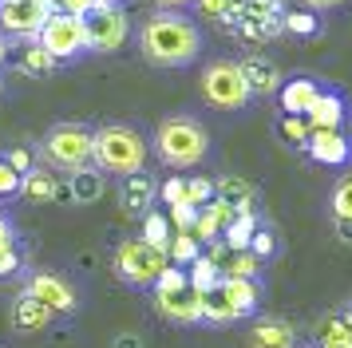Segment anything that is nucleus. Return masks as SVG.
Masks as SVG:
<instances>
[{"label":"nucleus","mask_w":352,"mask_h":348,"mask_svg":"<svg viewBox=\"0 0 352 348\" xmlns=\"http://www.w3.org/2000/svg\"><path fill=\"white\" fill-rule=\"evenodd\" d=\"M254 230H257V214H254V210H250V214H238V218L222 230L226 250H250V237H254Z\"/></svg>","instance_id":"cd10ccee"},{"label":"nucleus","mask_w":352,"mask_h":348,"mask_svg":"<svg viewBox=\"0 0 352 348\" xmlns=\"http://www.w3.org/2000/svg\"><path fill=\"white\" fill-rule=\"evenodd\" d=\"M281 32H289V36H317L320 20H317L313 8H285V16H281Z\"/></svg>","instance_id":"7c9ffc66"},{"label":"nucleus","mask_w":352,"mask_h":348,"mask_svg":"<svg viewBox=\"0 0 352 348\" xmlns=\"http://www.w3.org/2000/svg\"><path fill=\"white\" fill-rule=\"evenodd\" d=\"M56 67H60V63L52 60V56L36 44V40H32V44H20V56H16V72H20V76L44 79V76H52Z\"/></svg>","instance_id":"393cba45"},{"label":"nucleus","mask_w":352,"mask_h":348,"mask_svg":"<svg viewBox=\"0 0 352 348\" xmlns=\"http://www.w3.org/2000/svg\"><path fill=\"white\" fill-rule=\"evenodd\" d=\"M340 4H349V0H305V8H313V12H333Z\"/></svg>","instance_id":"49530a36"},{"label":"nucleus","mask_w":352,"mask_h":348,"mask_svg":"<svg viewBox=\"0 0 352 348\" xmlns=\"http://www.w3.org/2000/svg\"><path fill=\"white\" fill-rule=\"evenodd\" d=\"M8 198H20V174L0 155V202H8Z\"/></svg>","instance_id":"c9c22d12"},{"label":"nucleus","mask_w":352,"mask_h":348,"mask_svg":"<svg viewBox=\"0 0 352 348\" xmlns=\"http://www.w3.org/2000/svg\"><path fill=\"white\" fill-rule=\"evenodd\" d=\"M305 151H309V158L320 162V166H344L352 158V142H349L344 131H309Z\"/></svg>","instance_id":"4468645a"},{"label":"nucleus","mask_w":352,"mask_h":348,"mask_svg":"<svg viewBox=\"0 0 352 348\" xmlns=\"http://www.w3.org/2000/svg\"><path fill=\"white\" fill-rule=\"evenodd\" d=\"M182 285H190L186 269H182V265H166L159 273V281L151 285V289H155V293H170V289H182Z\"/></svg>","instance_id":"f704fd0d"},{"label":"nucleus","mask_w":352,"mask_h":348,"mask_svg":"<svg viewBox=\"0 0 352 348\" xmlns=\"http://www.w3.org/2000/svg\"><path fill=\"white\" fill-rule=\"evenodd\" d=\"M139 56L151 67H190L202 56V28L178 8H159L139 24Z\"/></svg>","instance_id":"f257e3e1"},{"label":"nucleus","mask_w":352,"mask_h":348,"mask_svg":"<svg viewBox=\"0 0 352 348\" xmlns=\"http://www.w3.org/2000/svg\"><path fill=\"white\" fill-rule=\"evenodd\" d=\"M4 158H8V166H12L16 174H28V171L36 166V162H32V151H24V146H12Z\"/></svg>","instance_id":"37998d69"},{"label":"nucleus","mask_w":352,"mask_h":348,"mask_svg":"<svg viewBox=\"0 0 352 348\" xmlns=\"http://www.w3.org/2000/svg\"><path fill=\"white\" fill-rule=\"evenodd\" d=\"M202 320H210V325H230V320H238L222 281L214 285V289H202Z\"/></svg>","instance_id":"a878e982"},{"label":"nucleus","mask_w":352,"mask_h":348,"mask_svg":"<svg viewBox=\"0 0 352 348\" xmlns=\"http://www.w3.org/2000/svg\"><path fill=\"white\" fill-rule=\"evenodd\" d=\"M91 162H96L103 174H115V178H127V174H139L146 166V139L127 123H107L96 131V151H91Z\"/></svg>","instance_id":"7ed1b4c3"},{"label":"nucleus","mask_w":352,"mask_h":348,"mask_svg":"<svg viewBox=\"0 0 352 348\" xmlns=\"http://www.w3.org/2000/svg\"><path fill=\"white\" fill-rule=\"evenodd\" d=\"M194 257H202V241L194 234H186V230H175V237H170V246H166V261L170 265H190Z\"/></svg>","instance_id":"bb28decb"},{"label":"nucleus","mask_w":352,"mask_h":348,"mask_svg":"<svg viewBox=\"0 0 352 348\" xmlns=\"http://www.w3.org/2000/svg\"><path fill=\"white\" fill-rule=\"evenodd\" d=\"M202 99H206L214 111H245L250 107V87L241 79L238 60H214L202 67Z\"/></svg>","instance_id":"0eeeda50"},{"label":"nucleus","mask_w":352,"mask_h":348,"mask_svg":"<svg viewBox=\"0 0 352 348\" xmlns=\"http://www.w3.org/2000/svg\"><path fill=\"white\" fill-rule=\"evenodd\" d=\"M166 218H170V230H186V234H190V230H194V218H198V206H190V202H175Z\"/></svg>","instance_id":"e433bc0d"},{"label":"nucleus","mask_w":352,"mask_h":348,"mask_svg":"<svg viewBox=\"0 0 352 348\" xmlns=\"http://www.w3.org/2000/svg\"><path fill=\"white\" fill-rule=\"evenodd\" d=\"M222 289L238 316H250L257 309V301H261V289H257L254 277H222Z\"/></svg>","instance_id":"5701e85b"},{"label":"nucleus","mask_w":352,"mask_h":348,"mask_svg":"<svg viewBox=\"0 0 352 348\" xmlns=\"http://www.w3.org/2000/svg\"><path fill=\"white\" fill-rule=\"evenodd\" d=\"M317 348H352V313H333L320 320Z\"/></svg>","instance_id":"b1692460"},{"label":"nucleus","mask_w":352,"mask_h":348,"mask_svg":"<svg viewBox=\"0 0 352 348\" xmlns=\"http://www.w3.org/2000/svg\"><path fill=\"white\" fill-rule=\"evenodd\" d=\"M320 95V83L313 76H293V79H281V87H277V103L285 115H305V111L313 107V99Z\"/></svg>","instance_id":"a211bd4d"},{"label":"nucleus","mask_w":352,"mask_h":348,"mask_svg":"<svg viewBox=\"0 0 352 348\" xmlns=\"http://www.w3.org/2000/svg\"><path fill=\"white\" fill-rule=\"evenodd\" d=\"M238 67H241V79H245L250 95H277V87H281V67L270 56H241Z\"/></svg>","instance_id":"dca6fc26"},{"label":"nucleus","mask_w":352,"mask_h":348,"mask_svg":"<svg viewBox=\"0 0 352 348\" xmlns=\"http://www.w3.org/2000/svg\"><path fill=\"white\" fill-rule=\"evenodd\" d=\"M159 198H162L166 206L186 202V178H178V174H175V178H166V182L159 186Z\"/></svg>","instance_id":"a19ab883"},{"label":"nucleus","mask_w":352,"mask_h":348,"mask_svg":"<svg viewBox=\"0 0 352 348\" xmlns=\"http://www.w3.org/2000/svg\"><path fill=\"white\" fill-rule=\"evenodd\" d=\"M146 241V246H155V250L166 253V246H170V237H175V230H170V218L166 214H143V234H139Z\"/></svg>","instance_id":"c85d7f7f"},{"label":"nucleus","mask_w":352,"mask_h":348,"mask_svg":"<svg viewBox=\"0 0 352 348\" xmlns=\"http://www.w3.org/2000/svg\"><path fill=\"white\" fill-rule=\"evenodd\" d=\"M103 190H107V182H103V171L99 166H80V171H72V178H67V198L76 206L99 202Z\"/></svg>","instance_id":"aec40b11"},{"label":"nucleus","mask_w":352,"mask_h":348,"mask_svg":"<svg viewBox=\"0 0 352 348\" xmlns=\"http://www.w3.org/2000/svg\"><path fill=\"white\" fill-rule=\"evenodd\" d=\"M155 151L170 171L198 166L210 155V131L194 115H166L155 131Z\"/></svg>","instance_id":"f03ea898"},{"label":"nucleus","mask_w":352,"mask_h":348,"mask_svg":"<svg viewBox=\"0 0 352 348\" xmlns=\"http://www.w3.org/2000/svg\"><path fill=\"white\" fill-rule=\"evenodd\" d=\"M52 320H56V313H52L44 301H36L32 293H20V297L12 301V329L24 332V336H28V332H44Z\"/></svg>","instance_id":"6ab92c4d"},{"label":"nucleus","mask_w":352,"mask_h":348,"mask_svg":"<svg viewBox=\"0 0 352 348\" xmlns=\"http://www.w3.org/2000/svg\"><path fill=\"white\" fill-rule=\"evenodd\" d=\"M166 265H170L166 253L146 246L143 237H127L115 246V273H119V281L135 285V289H151Z\"/></svg>","instance_id":"6e6552de"},{"label":"nucleus","mask_w":352,"mask_h":348,"mask_svg":"<svg viewBox=\"0 0 352 348\" xmlns=\"http://www.w3.org/2000/svg\"><path fill=\"white\" fill-rule=\"evenodd\" d=\"M91 4H96V0H52V8H56V12H67V16H83Z\"/></svg>","instance_id":"c03bdc74"},{"label":"nucleus","mask_w":352,"mask_h":348,"mask_svg":"<svg viewBox=\"0 0 352 348\" xmlns=\"http://www.w3.org/2000/svg\"><path fill=\"white\" fill-rule=\"evenodd\" d=\"M20 198H28L36 206L56 202V198H64V182L56 178L52 166H32L28 174H20Z\"/></svg>","instance_id":"f3484780"},{"label":"nucleus","mask_w":352,"mask_h":348,"mask_svg":"<svg viewBox=\"0 0 352 348\" xmlns=\"http://www.w3.org/2000/svg\"><path fill=\"white\" fill-rule=\"evenodd\" d=\"M155 309L170 325H198L202 320V293L194 285H182V289H170V293H155Z\"/></svg>","instance_id":"f8f14e48"},{"label":"nucleus","mask_w":352,"mask_h":348,"mask_svg":"<svg viewBox=\"0 0 352 348\" xmlns=\"http://www.w3.org/2000/svg\"><path fill=\"white\" fill-rule=\"evenodd\" d=\"M20 265H24V257H20L16 241H12V246H0V277H12V273H20Z\"/></svg>","instance_id":"79ce46f5"},{"label":"nucleus","mask_w":352,"mask_h":348,"mask_svg":"<svg viewBox=\"0 0 352 348\" xmlns=\"http://www.w3.org/2000/svg\"><path fill=\"white\" fill-rule=\"evenodd\" d=\"M250 345L254 348H297V332H293L289 320L270 316V320H257L250 329Z\"/></svg>","instance_id":"4be33fe9"},{"label":"nucleus","mask_w":352,"mask_h":348,"mask_svg":"<svg viewBox=\"0 0 352 348\" xmlns=\"http://www.w3.org/2000/svg\"><path fill=\"white\" fill-rule=\"evenodd\" d=\"M186 277H190V285L202 293V289H214V285L222 281V269H218V261H214V257H206V253H202V257H194L190 265H186Z\"/></svg>","instance_id":"2f4dec72"},{"label":"nucleus","mask_w":352,"mask_h":348,"mask_svg":"<svg viewBox=\"0 0 352 348\" xmlns=\"http://www.w3.org/2000/svg\"><path fill=\"white\" fill-rule=\"evenodd\" d=\"M155 4H159V8H178V12H182L186 4H194V0H155Z\"/></svg>","instance_id":"8fccbe9b"},{"label":"nucleus","mask_w":352,"mask_h":348,"mask_svg":"<svg viewBox=\"0 0 352 348\" xmlns=\"http://www.w3.org/2000/svg\"><path fill=\"white\" fill-rule=\"evenodd\" d=\"M16 241V230H12V221H8V214L0 210V246H12Z\"/></svg>","instance_id":"a18cd8bd"},{"label":"nucleus","mask_w":352,"mask_h":348,"mask_svg":"<svg viewBox=\"0 0 352 348\" xmlns=\"http://www.w3.org/2000/svg\"><path fill=\"white\" fill-rule=\"evenodd\" d=\"M155 198H159V186H155V178H151L146 171L127 174V178L119 182V210H123L127 218H143V214H151Z\"/></svg>","instance_id":"ddd939ff"},{"label":"nucleus","mask_w":352,"mask_h":348,"mask_svg":"<svg viewBox=\"0 0 352 348\" xmlns=\"http://www.w3.org/2000/svg\"><path fill=\"white\" fill-rule=\"evenodd\" d=\"M329 206H333V218H352V174L336 182V190H333V198H329Z\"/></svg>","instance_id":"72a5a7b5"},{"label":"nucleus","mask_w":352,"mask_h":348,"mask_svg":"<svg viewBox=\"0 0 352 348\" xmlns=\"http://www.w3.org/2000/svg\"><path fill=\"white\" fill-rule=\"evenodd\" d=\"M0 95H4V76H0Z\"/></svg>","instance_id":"603ef678"},{"label":"nucleus","mask_w":352,"mask_h":348,"mask_svg":"<svg viewBox=\"0 0 352 348\" xmlns=\"http://www.w3.org/2000/svg\"><path fill=\"white\" fill-rule=\"evenodd\" d=\"M36 44L48 52L56 63H76L80 56H87V28H83V16H67L56 12L44 20V28L36 36Z\"/></svg>","instance_id":"1a4fd4ad"},{"label":"nucleus","mask_w":352,"mask_h":348,"mask_svg":"<svg viewBox=\"0 0 352 348\" xmlns=\"http://www.w3.org/2000/svg\"><path fill=\"white\" fill-rule=\"evenodd\" d=\"M24 293H32L36 301H44L52 313H76V305H80V297H76V289L60 277V273H32L28 277V285H24Z\"/></svg>","instance_id":"9b49d317"},{"label":"nucleus","mask_w":352,"mask_h":348,"mask_svg":"<svg viewBox=\"0 0 352 348\" xmlns=\"http://www.w3.org/2000/svg\"><path fill=\"white\" fill-rule=\"evenodd\" d=\"M83 28H87V52H99V56L119 52L131 36V20L123 0H96L83 12Z\"/></svg>","instance_id":"423d86ee"},{"label":"nucleus","mask_w":352,"mask_h":348,"mask_svg":"<svg viewBox=\"0 0 352 348\" xmlns=\"http://www.w3.org/2000/svg\"><path fill=\"white\" fill-rule=\"evenodd\" d=\"M214 198V178H186V202L206 206Z\"/></svg>","instance_id":"4c0bfd02"},{"label":"nucleus","mask_w":352,"mask_h":348,"mask_svg":"<svg viewBox=\"0 0 352 348\" xmlns=\"http://www.w3.org/2000/svg\"><path fill=\"white\" fill-rule=\"evenodd\" d=\"M336 237L344 246H352V218H336Z\"/></svg>","instance_id":"09e8293b"},{"label":"nucleus","mask_w":352,"mask_h":348,"mask_svg":"<svg viewBox=\"0 0 352 348\" xmlns=\"http://www.w3.org/2000/svg\"><path fill=\"white\" fill-rule=\"evenodd\" d=\"M281 16H285V0H234L222 28L238 36L241 44H270L281 36Z\"/></svg>","instance_id":"39448f33"},{"label":"nucleus","mask_w":352,"mask_h":348,"mask_svg":"<svg viewBox=\"0 0 352 348\" xmlns=\"http://www.w3.org/2000/svg\"><path fill=\"white\" fill-rule=\"evenodd\" d=\"M222 277H254L257 281V269H261V261H257L250 250H226L222 257Z\"/></svg>","instance_id":"c756f323"},{"label":"nucleus","mask_w":352,"mask_h":348,"mask_svg":"<svg viewBox=\"0 0 352 348\" xmlns=\"http://www.w3.org/2000/svg\"><path fill=\"white\" fill-rule=\"evenodd\" d=\"M194 8H198V16H202V20L222 24L226 16H230V8H234V0H194Z\"/></svg>","instance_id":"58836bf2"},{"label":"nucleus","mask_w":352,"mask_h":348,"mask_svg":"<svg viewBox=\"0 0 352 348\" xmlns=\"http://www.w3.org/2000/svg\"><path fill=\"white\" fill-rule=\"evenodd\" d=\"M309 131H313V127L305 123V115H285V119L277 123V135H281L289 146H305V142H309Z\"/></svg>","instance_id":"473e14b6"},{"label":"nucleus","mask_w":352,"mask_h":348,"mask_svg":"<svg viewBox=\"0 0 352 348\" xmlns=\"http://www.w3.org/2000/svg\"><path fill=\"white\" fill-rule=\"evenodd\" d=\"M91 151H96V131L87 123H56L44 135L40 142V158H44V166L52 171H80V166H91Z\"/></svg>","instance_id":"20e7f679"},{"label":"nucleus","mask_w":352,"mask_h":348,"mask_svg":"<svg viewBox=\"0 0 352 348\" xmlns=\"http://www.w3.org/2000/svg\"><path fill=\"white\" fill-rule=\"evenodd\" d=\"M8 47H12V44H8V40H4V36H0V67H4V63H8Z\"/></svg>","instance_id":"3c124183"},{"label":"nucleus","mask_w":352,"mask_h":348,"mask_svg":"<svg viewBox=\"0 0 352 348\" xmlns=\"http://www.w3.org/2000/svg\"><path fill=\"white\" fill-rule=\"evenodd\" d=\"M214 198L230 202L238 214H250L257 202V190H254V182H245L238 174H222V178H214Z\"/></svg>","instance_id":"412c9836"},{"label":"nucleus","mask_w":352,"mask_h":348,"mask_svg":"<svg viewBox=\"0 0 352 348\" xmlns=\"http://www.w3.org/2000/svg\"><path fill=\"white\" fill-rule=\"evenodd\" d=\"M111 348H143V336H135V332H123V336H115Z\"/></svg>","instance_id":"de8ad7c7"},{"label":"nucleus","mask_w":352,"mask_h":348,"mask_svg":"<svg viewBox=\"0 0 352 348\" xmlns=\"http://www.w3.org/2000/svg\"><path fill=\"white\" fill-rule=\"evenodd\" d=\"M273 250H277V241H273V234H270V230H261V226H257V230H254V237H250V253H254L257 261H265V257H273Z\"/></svg>","instance_id":"ea45409f"},{"label":"nucleus","mask_w":352,"mask_h":348,"mask_svg":"<svg viewBox=\"0 0 352 348\" xmlns=\"http://www.w3.org/2000/svg\"><path fill=\"white\" fill-rule=\"evenodd\" d=\"M48 16L52 0H0V36L8 44H32Z\"/></svg>","instance_id":"9d476101"},{"label":"nucleus","mask_w":352,"mask_h":348,"mask_svg":"<svg viewBox=\"0 0 352 348\" xmlns=\"http://www.w3.org/2000/svg\"><path fill=\"white\" fill-rule=\"evenodd\" d=\"M344 119H349V103H344V95L333 91V87H329V91L320 87V95L313 99V107L305 111V123L313 127V131H340Z\"/></svg>","instance_id":"2eb2a0df"}]
</instances>
